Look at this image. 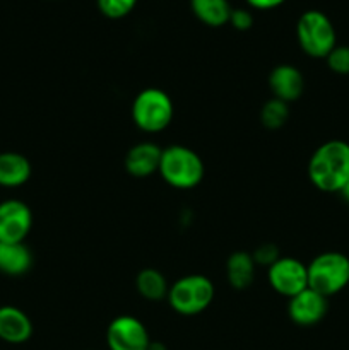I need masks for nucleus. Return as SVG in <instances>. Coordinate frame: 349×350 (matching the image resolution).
<instances>
[{
  "mask_svg": "<svg viewBox=\"0 0 349 350\" xmlns=\"http://www.w3.org/2000/svg\"><path fill=\"white\" fill-rule=\"evenodd\" d=\"M308 178L317 190L341 193L349 180V144L334 139L318 146L308 161Z\"/></svg>",
  "mask_w": 349,
  "mask_h": 350,
  "instance_id": "f257e3e1",
  "label": "nucleus"
},
{
  "mask_svg": "<svg viewBox=\"0 0 349 350\" xmlns=\"http://www.w3.org/2000/svg\"><path fill=\"white\" fill-rule=\"evenodd\" d=\"M204 171V163L195 150L185 146H170L163 149L157 173L170 187L190 190L201 183Z\"/></svg>",
  "mask_w": 349,
  "mask_h": 350,
  "instance_id": "f03ea898",
  "label": "nucleus"
},
{
  "mask_svg": "<svg viewBox=\"0 0 349 350\" xmlns=\"http://www.w3.org/2000/svg\"><path fill=\"white\" fill-rule=\"evenodd\" d=\"M308 287L331 297L349 287V258L344 253L325 252L307 265Z\"/></svg>",
  "mask_w": 349,
  "mask_h": 350,
  "instance_id": "7ed1b4c3",
  "label": "nucleus"
},
{
  "mask_svg": "<svg viewBox=\"0 0 349 350\" xmlns=\"http://www.w3.org/2000/svg\"><path fill=\"white\" fill-rule=\"evenodd\" d=\"M214 294L216 289L211 279L201 273H192L181 277L173 286H170L166 299L178 314L194 317L211 306Z\"/></svg>",
  "mask_w": 349,
  "mask_h": 350,
  "instance_id": "20e7f679",
  "label": "nucleus"
},
{
  "mask_svg": "<svg viewBox=\"0 0 349 350\" xmlns=\"http://www.w3.org/2000/svg\"><path fill=\"white\" fill-rule=\"evenodd\" d=\"M296 38L301 50L311 58H327L337 46V34L332 21L320 10H307L296 23Z\"/></svg>",
  "mask_w": 349,
  "mask_h": 350,
  "instance_id": "39448f33",
  "label": "nucleus"
},
{
  "mask_svg": "<svg viewBox=\"0 0 349 350\" xmlns=\"http://www.w3.org/2000/svg\"><path fill=\"white\" fill-rule=\"evenodd\" d=\"M174 115L173 101L170 96L157 88H147L135 96L132 103L133 123L142 132H163Z\"/></svg>",
  "mask_w": 349,
  "mask_h": 350,
  "instance_id": "423d86ee",
  "label": "nucleus"
},
{
  "mask_svg": "<svg viewBox=\"0 0 349 350\" xmlns=\"http://www.w3.org/2000/svg\"><path fill=\"white\" fill-rule=\"evenodd\" d=\"M267 279L277 294L291 299L308 287V269L300 260L281 256L269 267Z\"/></svg>",
  "mask_w": 349,
  "mask_h": 350,
  "instance_id": "0eeeda50",
  "label": "nucleus"
},
{
  "mask_svg": "<svg viewBox=\"0 0 349 350\" xmlns=\"http://www.w3.org/2000/svg\"><path fill=\"white\" fill-rule=\"evenodd\" d=\"M106 344L109 350H147L151 337L142 321L123 314L116 317L106 328Z\"/></svg>",
  "mask_w": 349,
  "mask_h": 350,
  "instance_id": "6e6552de",
  "label": "nucleus"
},
{
  "mask_svg": "<svg viewBox=\"0 0 349 350\" xmlns=\"http://www.w3.org/2000/svg\"><path fill=\"white\" fill-rule=\"evenodd\" d=\"M33 228V212L17 198L0 202V243H24Z\"/></svg>",
  "mask_w": 349,
  "mask_h": 350,
  "instance_id": "1a4fd4ad",
  "label": "nucleus"
},
{
  "mask_svg": "<svg viewBox=\"0 0 349 350\" xmlns=\"http://www.w3.org/2000/svg\"><path fill=\"white\" fill-rule=\"evenodd\" d=\"M328 297L322 296L317 291L307 287L293 296L287 304V313L291 321L298 327H313L320 323L328 310Z\"/></svg>",
  "mask_w": 349,
  "mask_h": 350,
  "instance_id": "9d476101",
  "label": "nucleus"
},
{
  "mask_svg": "<svg viewBox=\"0 0 349 350\" xmlns=\"http://www.w3.org/2000/svg\"><path fill=\"white\" fill-rule=\"evenodd\" d=\"M269 88L276 99L284 103L296 101L303 94V74L294 65H277L269 75Z\"/></svg>",
  "mask_w": 349,
  "mask_h": 350,
  "instance_id": "9b49d317",
  "label": "nucleus"
},
{
  "mask_svg": "<svg viewBox=\"0 0 349 350\" xmlns=\"http://www.w3.org/2000/svg\"><path fill=\"white\" fill-rule=\"evenodd\" d=\"M163 149L154 142H140L125 156V170L133 178H147L159 171Z\"/></svg>",
  "mask_w": 349,
  "mask_h": 350,
  "instance_id": "f8f14e48",
  "label": "nucleus"
},
{
  "mask_svg": "<svg viewBox=\"0 0 349 350\" xmlns=\"http://www.w3.org/2000/svg\"><path fill=\"white\" fill-rule=\"evenodd\" d=\"M33 335V323L23 310L16 306H0V340L19 345Z\"/></svg>",
  "mask_w": 349,
  "mask_h": 350,
  "instance_id": "ddd939ff",
  "label": "nucleus"
},
{
  "mask_svg": "<svg viewBox=\"0 0 349 350\" xmlns=\"http://www.w3.org/2000/svg\"><path fill=\"white\" fill-rule=\"evenodd\" d=\"M33 255L24 243H0V273L19 277L29 272Z\"/></svg>",
  "mask_w": 349,
  "mask_h": 350,
  "instance_id": "4468645a",
  "label": "nucleus"
},
{
  "mask_svg": "<svg viewBox=\"0 0 349 350\" xmlns=\"http://www.w3.org/2000/svg\"><path fill=\"white\" fill-rule=\"evenodd\" d=\"M31 163L19 152H0V187L17 188L31 178Z\"/></svg>",
  "mask_w": 349,
  "mask_h": 350,
  "instance_id": "2eb2a0df",
  "label": "nucleus"
},
{
  "mask_svg": "<svg viewBox=\"0 0 349 350\" xmlns=\"http://www.w3.org/2000/svg\"><path fill=\"white\" fill-rule=\"evenodd\" d=\"M255 265L253 256L246 252L233 253L226 263V273H228V282L235 289L243 291L248 289L255 279Z\"/></svg>",
  "mask_w": 349,
  "mask_h": 350,
  "instance_id": "dca6fc26",
  "label": "nucleus"
},
{
  "mask_svg": "<svg viewBox=\"0 0 349 350\" xmlns=\"http://www.w3.org/2000/svg\"><path fill=\"white\" fill-rule=\"evenodd\" d=\"M194 16L211 27H221L229 23L231 5L228 0H190Z\"/></svg>",
  "mask_w": 349,
  "mask_h": 350,
  "instance_id": "f3484780",
  "label": "nucleus"
},
{
  "mask_svg": "<svg viewBox=\"0 0 349 350\" xmlns=\"http://www.w3.org/2000/svg\"><path fill=\"white\" fill-rule=\"evenodd\" d=\"M135 287L140 296L147 301H161L168 297V286L166 279L163 273L156 269H144L137 273Z\"/></svg>",
  "mask_w": 349,
  "mask_h": 350,
  "instance_id": "a211bd4d",
  "label": "nucleus"
},
{
  "mask_svg": "<svg viewBox=\"0 0 349 350\" xmlns=\"http://www.w3.org/2000/svg\"><path fill=\"white\" fill-rule=\"evenodd\" d=\"M289 118V108H287V103L281 101V99H269L266 105L262 106V111H260V120H262V125L269 130H277L284 125Z\"/></svg>",
  "mask_w": 349,
  "mask_h": 350,
  "instance_id": "6ab92c4d",
  "label": "nucleus"
},
{
  "mask_svg": "<svg viewBox=\"0 0 349 350\" xmlns=\"http://www.w3.org/2000/svg\"><path fill=\"white\" fill-rule=\"evenodd\" d=\"M139 0H96L99 12L108 19H122L135 9Z\"/></svg>",
  "mask_w": 349,
  "mask_h": 350,
  "instance_id": "aec40b11",
  "label": "nucleus"
},
{
  "mask_svg": "<svg viewBox=\"0 0 349 350\" xmlns=\"http://www.w3.org/2000/svg\"><path fill=\"white\" fill-rule=\"evenodd\" d=\"M327 65L334 74L348 75L349 74V46L348 44H337L331 53L327 55Z\"/></svg>",
  "mask_w": 349,
  "mask_h": 350,
  "instance_id": "412c9836",
  "label": "nucleus"
},
{
  "mask_svg": "<svg viewBox=\"0 0 349 350\" xmlns=\"http://www.w3.org/2000/svg\"><path fill=\"white\" fill-rule=\"evenodd\" d=\"M253 262L259 263V265L270 267L276 260H279V250H277L276 245L272 243H266V245H260L259 248L253 252Z\"/></svg>",
  "mask_w": 349,
  "mask_h": 350,
  "instance_id": "4be33fe9",
  "label": "nucleus"
},
{
  "mask_svg": "<svg viewBox=\"0 0 349 350\" xmlns=\"http://www.w3.org/2000/svg\"><path fill=\"white\" fill-rule=\"evenodd\" d=\"M229 23L235 29L238 31H246L252 27L253 24V16L250 14V10L246 9H233L231 16H229Z\"/></svg>",
  "mask_w": 349,
  "mask_h": 350,
  "instance_id": "5701e85b",
  "label": "nucleus"
},
{
  "mask_svg": "<svg viewBox=\"0 0 349 350\" xmlns=\"http://www.w3.org/2000/svg\"><path fill=\"white\" fill-rule=\"evenodd\" d=\"M286 0H246L250 7L257 10H269V9H276V7L283 5Z\"/></svg>",
  "mask_w": 349,
  "mask_h": 350,
  "instance_id": "b1692460",
  "label": "nucleus"
},
{
  "mask_svg": "<svg viewBox=\"0 0 349 350\" xmlns=\"http://www.w3.org/2000/svg\"><path fill=\"white\" fill-rule=\"evenodd\" d=\"M147 350H168V349H166V345L161 344V342L151 340V344H149V347H147Z\"/></svg>",
  "mask_w": 349,
  "mask_h": 350,
  "instance_id": "393cba45",
  "label": "nucleus"
},
{
  "mask_svg": "<svg viewBox=\"0 0 349 350\" xmlns=\"http://www.w3.org/2000/svg\"><path fill=\"white\" fill-rule=\"evenodd\" d=\"M341 195H342V198H344V200L349 204V180L346 181L344 188H342V190H341Z\"/></svg>",
  "mask_w": 349,
  "mask_h": 350,
  "instance_id": "a878e982",
  "label": "nucleus"
}]
</instances>
